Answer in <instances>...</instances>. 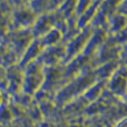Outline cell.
<instances>
[{"instance_id": "6da1fadb", "label": "cell", "mask_w": 127, "mask_h": 127, "mask_svg": "<svg viewBox=\"0 0 127 127\" xmlns=\"http://www.w3.org/2000/svg\"><path fill=\"white\" fill-rule=\"evenodd\" d=\"M37 18V15L26 2L14 6L10 14L11 30L31 29Z\"/></svg>"}, {"instance_id": "7a4b0ae2", "label": "cell", "mask_w": 127, "mask_h": 127, "mask_svg": "<svg viewBox=\"0 0 127 127\" xmlns=\"http://www.w3.org/2000/svg\"><path fill=\"white\" fill-rule=\"evenodd\" d=\"M94 31L91 26L80 30L79 33L70 41L65 44L66 57L64 62H68L78 55L83 53L87 41Z\"/></svg>"}, {"instance_id": "3957f363", "label": "cell", "mask_w": 127, "mask_h": 127, "mask_svg": "<svg viewBox=\"0 0 127 127\" xmlns=\"http://www.w3.org/2000/svg\"><path fill=\"white\" fill-rule=\"evenodd\" d=\"M52 28H53V26L50 14L49 12H47V13L37 16L34 24L31 28V32L33 38L38 39L46 33L48 31H49Z\"/></svg>"}, {"instance_id": "277c9868", "label": "cell", "mask_w": 127, "mask_h": 127, "mask_svg": "<svg viewBox=\"0 0 127 127\" xmlns=\"http://www.w3.org/2000/svg\"><path fill=\"white\" fill-rule=\"evenodd\" d=\"M43 49L40 45L38 39H33L30 45L26 48V49L19 59V64L22 66L28 65L30 63L37 60L41 54Z\"/></svg>"}, {"instance_id": "5b68a950", "label": "cell", "mask_w": 127, "mask_h": 127, "mask_svg": "<svg viewBox=\"0 0 127 127\" xmlns=\"http://www.w3.org/2000/svg\"><path fill=\"white\" fill-rule=\"evenodd\" d=\"M63 35L64 34L62 32L57 28H52L42 37L38 38L40 45H41L43 49L57 45L59 44L62 43Z\"/></svg>"}, {"instance_id": "8992f818", "label": "cell", "mask_w": 127, "mask_h": 127, "mask_svg": "<svg viewBox=\"0 0 127 127\" xmlns=\"http://www.w3.org/2000/svg\"><path fill=\"white\" fill-rule=\"evenodd\" d=\"M127 15L115 12L109 18L108 20V33L111 35L117 34L126 30Z\"/></svg>"}, {"instance_id": "52a82bcc", "label": "cell", "mask_w": 127, "mask_h": 127, "mask_svg": "<svg viewBox=\"0 0 127 127\" xmlns=\"http://www.w3.org/2000/svg\"><path fill=\"white\" fill-rule=\"evenodd\" d=\"M102 0H95V2L88 9H87L84 13L81 16L78 18L77 26L79 30H82L83 28L90 26V24L94 19L95 14H96L98 6L100 5Z\"/></svg>"}, {"instance_id": "ba28073f", "label": "cell", "mask_w": 127, "mask_h": 127, "mask_svg": "<svg viewBox=\"0 0 127 127\" xmlns=\"http://www.w3.org/2000/svg\"><path fill=\"white\" fill-rule=\"evenodd\" d=\"M26 3L37 16L47 13L49 10L50 0H31Z\"/></svg>"}, {"instance_id": "9c48e42d", "label": "cell", "mask_w": 127, "mask_h": 127, "mask_svg": "<svg viewBox=\"0 0 127 127\" xmlns=\"http://www.w3.org/2000/svg\"><path fill=\"white\" fill-rule=\"evenodd\" d=\"M124 0H102L99 5V9L109 16V18L115 13L118 6Z\"/></svg>"}, {"instance_id": "30bf717a", "label": "cell", "mask_w": 127, "mask_h": 127, "mask_svg": "<svg viewBox=\"0 0 127 127\" xmlns=\"http://www.w3.org/2000/svg\"><path fill=\"white\" fill-rule=\"evenodd\" d=\"M75 6H76V0H65L57 10L61 12L65 18H67L71 15L75 14Z\"/></svg>"}, {"instance_id": "8fae6325", "label": "cell", "mask_w": 127, "mask_h": 127, "mask_svg": "<svg viewBox=\"0 0 127 127\" xmlns=\"http://www.w3.org/2000/svg\"><path fill=\"white\" fill-rule=\"evenodd\" d=\"M95 0H76L75 6V15L79 18L81 16L88 8L92 5Z\"/></svg>"}, {"instance_id": "7c38bea8", "label": "cell", "mask_w": 127, "mask_h": 127, "mask_svg": "<svg viewBox=\"0 0 127 127\" xmlns=\"http://www.w3.org/2000/svg\"><path fill=\"white\" fill-rule=\"evenodd\" d=\"M13 8L14 6L9 0L0 2V17H10Z\"/></svg>"}, {"instance_id": "4fadbf2b", "label": "cell", "mask_w": 127, "mask_h": 127, "mask_svg": "<svg viewBox=\"0 0 127 127\" xmlns=\"http://www.w3.org/2000/svg\"><path fill=\"white\" fill-rule=\"evenodd\" d=\"M64 1L65 0H50V6H49V12L57 10Z\"/></svg>"}, {"instance_id": "5bb4252c", "label": "cell", "mask_w": 127, "mask_h": 127, "mask_svg": "<svg viewBox=\"0 0 127 127\" xmlns=\"http://www.w3.org/2000/svg\"><path fill=\"white\" fill-rule=\"evenodd\" d=\"M9 1L13 5V6H17L25 2V0H9Z\"/></svg>"}, {"instance_id": "9a60e30c", "label": "cell", "mask_w": 127, "mask_h": 127, "mask_svg": "<svg viewBox=\"0 0 127 127\" xmlns=\"http://www.w3.org/2000/svg\"><path fill=\"white\" fill-rule=\"evenodd\" d=\"M31 1V0H25V2H30Z\"/></svg>"}, {"instance_id": "2e32d148", "label": "cell", "mask_w": 127, "mask_h": 127, "mask_svg": "<svg viewBox=\"0 0 127 127\" xmlns=\"http://www.w3.org/2000/svg\"><path fill=\"white\" fill-rule=\"evenodd\" d=\"M0 101H1V98H0Z\"/></svg>"}]
</instances>
